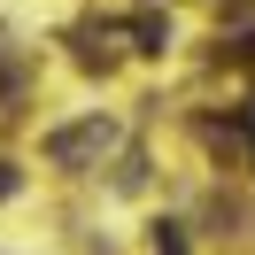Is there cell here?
<instances>
[{
  "label": "cell",
  "mask_w": 255,
  "mask_h": 255,
  "mask_svg": "<svg viewBox=\"0 0 255 255\" xmlns=\"http://www.w3.org/2000/svg\"><path fill=\"white\" fill-rule=\"evenodd\" d=\"M93 147H109V124H70V131H54V139H47V155L70 170V162H85Z\"/></svg>",
  "instance_id": "1"
}]
</instances>
